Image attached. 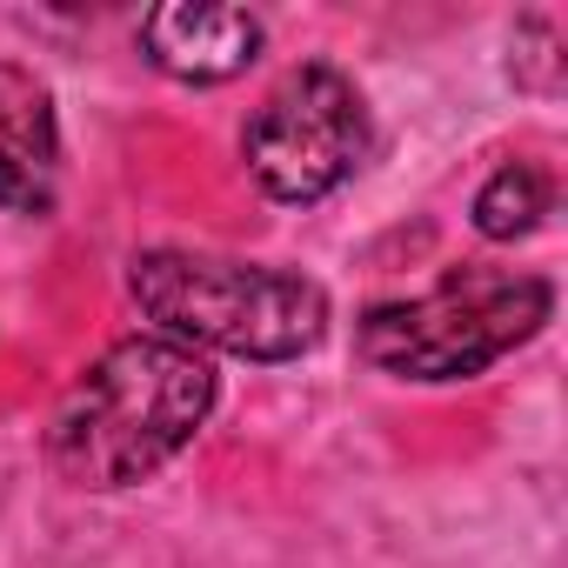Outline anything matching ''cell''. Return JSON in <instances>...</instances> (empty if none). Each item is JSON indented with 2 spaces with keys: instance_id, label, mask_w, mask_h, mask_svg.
<instances>
[{
  "instance_id": "obj_1",
  "label": "cell",
  "mask_w": 568,
  "mask_h": 568,
  "mask_svg": "<svg viewBox=\"0 0 568 568\" xmlns=\"http://www.w3.org/2000/svg\"><path fill=\"white\" fill-rule=\"evenodd\" d=\"M214 402H221V382L207 355L168 335H128L68 382L41 448L68 488L121 495L161 475L207 428Z\"/></svg>"
},
{
  "instance_id": "obj_2",
  "label": "cell",
  "mask_w": 568,
  "mask_h": 568,
  "mask_svg": "<svg viewBox=\"0 0 568 568\" xmlns=\"http://www.w3.org/2000/svg\"><path fill=\"white\" fill-rule=\"evenodd\" d=\"M128 295L154 335L227 362H295L328 335V288L315 274L241 254L148 247L128 261Z\"/></svg>"
},
{
  "instance_id": "obj_3",
  "label": "cell",
  "mask_w": 568,
  "mask_h": 568,
  "mask_svg": "<svg viewBox=\"0 0 568 568\" xmlns=\"http://www.w3.org/2000/svg\"><path fill=\"white\" fill-rule=\"evenodd\" d=\"M555 315V288L541 274L495 267V261H462L435 288L375 302L355 322V348L375 375L388 382H475L515 348H528Z\"/></svg>"
},
{
  "instance_id": "obj_4",
  "label": "cell",
  "mask_w": 568,
  "mask_h": 568,
  "mask_svg": "<svg viewBox=\"0 0 568 568\" xmlns=\"http://www.w3.org/2000/svg\"><path fill=\"white\" fill-rule=\"evenodd\" d=\"M368 148H375L368 101L328 61L288 68L261 94V108L247 114V128H241V161H247L254 187L267 201H281V207L328 201L342 181L362 174Z\"/></svg>"
},
{
  "instance_id": "obj_5",
  "label": "cell",
  "mask_w": 568,
  "mask_h": 568,
  "mask_svg": "<svg viewBox=\"0 0 568 568\" xmlns=\"http://www.w3.org/2000/svg\"><path fill=\"white\" fill-rule=\"evenodd\" d=\"M261 14L247 8H194V0H174V8H148L141 14V54L187 88H221L234 74H247L261 61Z\"/></svg>"
},
{
  "instance_id": "obj_6",
  "label": "cell",
  "mask_w": 568,
  "mask_h": 568,
  "mask_svg": "<svg viewBox=\"0 0 568 568\" xmlns=\"http://www.w3.org/2000/svg\"><path fill=\"white\" fill-rule=\"evenodd\" d=\"M548 207H555V181H548L535 161H501V168L475 187L468 221H475L481 241H521V234L541 227Z\"/></svg>"
},
{
  "instance_id": "obj_7",
  "label": "cell",
  "mask_w": 568,
  "mask_h": 568,
  "mask_svg": "<svg viewBox=\"0 0 568 568\" xmlns=\"http://www.w3.org/2000/svg\"><path fill=\"white\" fill-rule=\"evenodd\" d=\"M0 154L61 168V128H54V94L41 74L0 61Z\"/></svg>"
},
{
  "instance_id": "obj_8",
  "label": "cell",
  "mask_w": 568,
  "mask_h": 568,
  "mask_svg": "<svg viewBox=\"0 0 568 568\" xmlns=\"http://www.w3.org/2000/svg\"><path fill=\"white\" fill-rule=\"evenodd\" d=\"M515 81L535 88V94H555L561 88V28L548 14H528L515 28Z\"/></svg>"
}]
</instances>
